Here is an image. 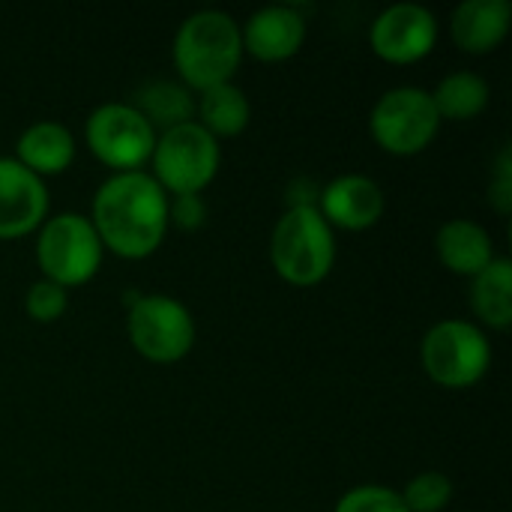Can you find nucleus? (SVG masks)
<instances>
[{
  "label": "nucleus",
  "mask_w": 512,
  "mask_h": 512,
  "mask_svg": "<svg viewBox=\"0 0 512 512\" xmlns=\"http://www.w3.org/2000/svg\"><path fill=\"white\" fill-rule=\"evenodd\" d=\"M15 159L36 177L63 174L75 159V135L57 120H39L18 135Z\"/></svg>",
  "instance_id": "15"
},
{
  "label": "nucleus",
  "mask_w": 512,
  "mask_h": 512,
  "mask_svg": "<svg viewBox=\"0 0 512 512\" xmlns=\"http://www.w3.org/2000/svg\"><path fill=\"white\" fill-rule=\"evenodd\" d=\"M426 375L447 390H468L480 384L492 366L489 336L462 318H447L429 327L420 345Z\"/></svg>",
  "instance_id": "6"
},
{
  "label": "nucleus",
  "mask_w": 512,
  "mask_h": 512,
  "mask_svg": "<svg viewBox=\"0 0 512 512\" xmlns=\"http://www.w3.org/2000/svg\"><path fill=\"white\" fill-rule=\"evenodd\" d=\"M318 213L330 228L366 231L384 216V192L366 174H342L321 189Z\"/></svg>",
  "instance_id": "13"
},
{
  "label": "nucleus",
  "mask_w": 512,
  "mask_h": 512,
  "mask_svg": "<svg viewBox=\"0 0 512 512\" xmlns=\"http://www.w3.org/2000/svg\"><path fill=\"white\" fill-rule=\"evenodd\" d=\"M90 222L102 249L120 258H147L165 240L168 195L150 171L111 174L93 195Z\"/></svg>",
  "instance_id": "1"
},
{
  "label": "nucleus",
  "mask_w": 512,
  "mask_h": 512,
  "mask_svg": "<svg viewBox=\"0 0 512 512\" xmlns=\"http://www.w3.org/2000/svg\"><path fill=\"white\" fill-rule=\"evenodd\" d=\"M399 495L408 512H441L453 501V483L441 471H426V474H417Z\"/></svg>",
  "instance_id": "21"
},
{
  "label": "nucleus",
  "mask_w": 512,
  "mask_h": 512,
  "mask_svg": "<svg viewBox=\"0 0 512 512\" xmlns=\"http://www.w3.org/2000/svg\"><path fill=\"white\" fill-rule=\"evenodd\" d=\"M150 162V177L165 195H201L219 171L222 147L198 120H189L156 135Z\"/></svg>",
  "instance_id": "4"
},
{
  "label": "nucleus",
  "mask_w": 512,
  "mask_h": 512,
  "mask_svg": "<svg viewBox=\"0 0 512 512\" xmlns=\"http://www.w3.org/2000/svg\"><path fill=\"white\" fill-rule=\"evenodd\" d=\"M276 273L297 288L318 285L336 264V237L318 207H288L270 237Z\"/></svg>",
  "instance_id": "3"
},
{
  "label": "nucleus",
  "mask_w": 512,
  "mask_h": 512,
  "mask_svg": "<svg viewBox=\"0 0 512 512\" xmlns=\"http://www.w3.org/2000/svg\"><path fill=\"white\" fill-rule=\"evenodd\" d=\"M243 54L249 51L255 60L279 63L294 57L303 48L306 39V18L297 12V6H261L249 15L246 24H240Z\"/></svg>",
  "instance_id": "12"
},
{
  "label": "nucleus",
  "mask_w": 512,
  "mask_h": 512,
  "mask_svg": "<svg viewBox=\"0 0 512 512\" xmlns=\"http://www.w3.org/2000/svg\"><path fill=\"white\" fill-rule=\"evenodd\" d=\"M489 201L492 207L507 216L512 210V150L510 144L501 147L498 159H495V168H492V180H489Z\"/></svg>",
  "instance_id": "24"
},
{
  "label": "nucleus",
  "mask_w": 512,
  "mask_h": 512,
  "mask_svg": "<svg viewBox=\"0 0 512 512\" xmlns=\"http://www.w3.org/2000/svg\"><path fill=\"white\" fill-rule=\"evenodd\" d=\"M369 42L387 63H417L438 42V18L423 3H393L372 21Z\"/></svg>",
  "instance_id": "10"
},
{
  "label": "nucleus",
  "mask_w": 512,
  "mask_h": 512,
  "mask_svg": "<svg viewBox=\"0 0 512 512\" xmlns=\"http://www.w3.org/2000/svg\"><path fill=\"white\" fill-rule=\"evenodd\" d=\"M195 111H198V123L216 141L240 135L249 126V117H252L249 99H246V93L234 81L201 90V99H198Z\"/></svg>",
  "instance_id": "19"
},
{
  "label": "nucleus",
  "mask_w": 512,
  "mask_h": 512,
  "mask_svg": "<svg viewBox=\"0 0 512 512\" xmlns=\"http://www.w3.org/2000/svg\"><path fill=\"white\" fill-rule=\"evenodd\" d=\"M471 309L492 330H507L512 324V264L495 255L486 270L471 279Z\"/></svg>",
  "instance_id": "17"
},
{
  "label": "nucleus",
  "mask_w": 512,
  "mask_h": 512,
  "mask_svg": "<svg viewBox=\"0 0 512 512\" xmlns=\"http://www.w3.org/2000/svg\"><path fill=\"white\" fill-rule=\"evenodd\" d=\"M207 219V204L201 195H174L168 198V225H177L183 231L201 228Z\"/></svg>",
  "instance_id": "25"
},
{
  "label": "nucleus",
  "mask_w": 512,
  "mask_h": 512,
  "mask_svg": "<svg viewBox=\"0 0 512 512\" xmlns=\"http://www.w3.org/2000/svg\"><path fill=\"white\" fill-rule=\"evenodd\" d=\"M435 252L447 270H453L459 276H471V279L480 270H486L489 261L495 258V246H492L489 231L474 219L444 222L438 237H435Z\"/></svg>",
  "instance_id": "16"
},
{
  "label": "nucleus",
  "mask_w": 512,
  "mask_h": 512,
  "mask_svg": "<svg viewBox=\"0 0 512 512\" xmlns=\"http://www.w3.org/2000/svg\"><path fill=\"white\" fill-rule=\"evenodd\" d=\"M126 333L144 360L168 366L192 351L195 318L177 297L141 294L126 312Z\"/></svg>",
  "instance_id": "7"
},
{
  "label": "nucleus",
  "mask_w": 512,
  "mask_h": 512,
  "mask_svg": "<svg viewBox=\"0 0 512 512\" xmlns=\"http://www.w3.org/2000/svg\"><path fill=\"white\" fill-rule=\"evenodd\" d=\"M510 21V0H465L453 9L450 36L468 54H489L507 39Z\"/></svg>",
  "instance_id": "14"
},
{
  "label": "nucleus",
  "mask_w": 512,
  "mask_h": 512,
  "mask_svg": "<svg viewBox=\"0 0 512 512\" xmlns=\"http://www.w3.org/2000/svg\"><path fill=\"white\" fill-rule=\"evenodd\" d=\"M36 231V261L48 282L75 288L99 273L105 249L87 216L57 213L48 216Z\"/></svg>",
  "instance_id": "5"
},
{
  "label": "nucleus",
  "mask_w": 512,
  "mask_h": 512,
  "mask_svg": "<svg viewBox=\"0 0 512 512\" xmlns=\"http://www.w3.org/2000/svg\"><path fill=\"white\" fill-rule=\"evenodd\" d=\"M153 129H174L180 123L195 120V99L192 90L186 84L177 81H147L144 87H138L135 102H129Z\"/></svg>",
  "instance_id": "18"
},
{
  "label": "nucleus",
  "mask_w": 512,
  "mask_h": 512,
  "mask_svg": "<svg viewBox=\"0 0 512 512\" xmlns=\"http://www.w3.org/2000/svg\"><path fill=\"white\" fill-rule=\"evenodd\" d=\"M69 306V297H66V288L48 282V279H39L27 288L24 294V312L33 318V321H42V324H51L57 318H63Z\"/></svg>",
  "instance_id": "23"
},
{
  "label": "nucleus",
  "mask_w": 512,
  "mask_h": 512,
  "mask_svg": "<svg viewBox=\"0 0 512 512\" xmlns=\"http://www.w3.org/2000/svg\"><path fill=\"white\" fill-rule=\"evenodd\" d=\"M243 60L240 24L222 9L192 12L174 36V66L189 90L228 84Z\"/></svg>",
  "instance_id": "2"
},
{
  "label": "nucleus",
  "mask_w": 512,
  "mask_h": 512,
  "mask_svg": "<svg viewBox=\"0 0 512 512\" xmlns=\"http://www.w3.org/2000/svg\"><path fill=\"white\" fill-rule=\"evenodd\" d=\"M441 120H471L489 105V81L477 72L456 69L429 93Z\"/></svg>",
  "instance_id": "20"
},
{
  "label": "nucleus",
  "mask_w": 512,
  "mask_h": 512,
  "mask_svg": "<svg viewBox=\"0 0 512 512\" xmlns=\"http://www.w3.org/2000/svg\"><path fill=\"white\" fill-rule=\"evenodd\" d=\"M333 512H408L402 495L390 486H357L336 501Z\"/></svg>",
  "instance_id": "22"
},
{
  "label": "nucleus",
  "mask_w": 512,
  "mask_h": 512,
  "mask_svg": "<svg viewBox=\"0 0 512 512\" xmlns=\"http://www.w3.org/2000/svg\"><path fill=\"white\" fill-rule=\"evenodd\" d=\"M369 129L381 150L393 156H414L435 141L441 117L432 105L429 90L393 87L372 105Z\"/></svg>",
  "instance_id": "8"
},
{
  "label": "nucleus",
  "mask_w": 512,
  "mask_h": 512,
  "mask_svg": "<svg viewBox=\"0 0 512 512\" xmlns=\"http://www.w3.org/2000/svg\"><path fill=\"white\" fill-rule=\"evenodd\" d=\"M48 219L45 180L27 171L18 159L0 156V240H15L36 231Z\"/></svg>",
  "instance_id": "11"
},
{
  "label": "nucleus",
  "mask_w": 512,
  "mask_h": 512,
  "mask_svg": "<svg viewBox=\"0 0 512 512\" xmlns=\"http://www.w3.org/2000/svg\"><path fill=\"white\" fill-rule=\"evenodd\" d=\"M84 138L90 153L105 168H114V174L144 171L156 147V129L129 102H105L93 108Z\"/></svg>",
  "instance_id": "9"
}]
</instances>
